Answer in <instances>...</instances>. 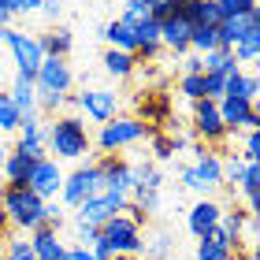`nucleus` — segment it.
<instances>
[{
  "instance_id": "obj_1",
  "label": "nucleus",
  "mask_w": 260,
  "mask_h": 260,
  "mask_svg": "<svg viewBox=\"0 0 260 260\" xmlns=\"http://www.w3.org/2000/svg\"><path fill=\"white\" fill-rule=\"evenodd\" d=\"M0 205H4V216H8V227L15 231H38V227H56L60 231V208H56V201H41L38 193H30L26 186H4V193H0Z\"/></svg>"
},
{
  "instance_id": "obj_2",
  "label": "nucleus",
  "mask_w": 260,
  "mask_h": 260,
  "mask_svg": "<svg viewBox=\"0 0 260 260\" xmlns=\"http://www.w3.org/2000/svg\"><path fill=\"white\" fill-rule=\"evenodd\" d=\"M89 149L93 138L78 115H56L45 126V152H52V160H82Z\"/></svg>"
},
{
  "instance_id": "obj_3",
  "label": "nucleus",
  "mask_w": 260,
  "mask_h": 260,
  "mask_svg": "<svg viewBox=\"0 0 260 260\" xmlns=\"http://www.w3.org/2000/svg\"><path fill=\"white\" fill-rule=\"evenodd\" d=\"M97 245H101V249H108L112 256H141L145 238H141V227H138V223L130 219L126 212H119V216H112V219L97 231Z\"/></svg>"
},
{
  "instance_id": "obj_4",
  "label": "nucleus",
  "mask_w": 260,
  "mask_h": 260,
  "mask_svg": "<svg viewBox=\"0 0 260 260\" xmlns=\"http://www.w3.org/2000/svg\"><path fill=\"white\" fill-rule=\"evenodd\" d=\"M152 138V126H145L138 115H115V119L101 123V134H97V149L101 152H119L126 145H138V141Z\"/></svg>"
},
{
  "instance_id": "obj_5",
  "label": "nucleus",
  "mask_w": 260,
  "mask_h": 260,
  "mask_svg": "<svg viewBox=\"0 0 260 260\" xmlns=\"http://www.w3.org/2000/svg\"><path fill=\"white\" fill-rule=\"evenodd\" d=\"M104 193V179H101V168L97 164H82V168H75L71 175H63V186H60V205L75 212L82 201L97 197Z\"/></svg>"
},
{
  "instance_id": "obj_6",
  "label": "nucleus",
  "mask_w": 260,
  "mask_h": 260,
  "mask_svg": "<svg viewBox=\"0 0 260 260\" xmlns=\"http://www.w3.org/2000/svg\"><path fill=\"white\" fill-rule=\"evenodd\" d=\"M0 41L8 45L11 60H15V75H22V78L34 82V75H38V63L45 60L38 38H34V34H22V30H15V26H4V30H0Z\"/></svg>"
},
{
  "instance_id": "obj_7",
  "label": "nucleus",
  "mask_w": 260,
  "mask_h": 260,
  "mask_svg": "<svg viewBox=\"0 0 260 260\" xmlns=\"http://www.w3.org/2000/svg\"><path fill=\"white\" fill-rule=\"evenodd\" d=\"M71 86H75V71L60 56H45L38 63V75H34V93H52V97H67Z\"/></svg>"
},
{
  "instance_id": "obj_8",
  "label": "nucleus",
  "mask_w": 260,
  "mask_h": 260,
  "mask_svg": "<svg viewBox=\"0 0 260 260\" xmlns=\"http://www.w3.org/2000/svg\"><path fill=\"white\" fill-rule=\"evenodd\" d=\"M60 186H63L60 160H52V156H38V160H34L30 179H26V190L30 193H38L41 201H56V197H60Z\"/></svg>"
},
{
  "instance_id": "obj_9",
  "label": "nucleus",
  "mask_w": 260,
  "mask_h": 260,
  "mask_svg": "<svg viewBox=\"0 0 260 260\" xmlns=\"http://www.w3.org/2000/svg\"><path fill=\"white\" fill-rule=\"evenodd\" d=\"M130 205V201L123 197H115V193H97V197H89V201H82V205L75 208V223H86V227L93 231H101L104 223H108L112 216H119V212Z\"/></svg>"
},
{
  "instance_id": "obj_10",
  "label": "nucleus",
  "mask_w": 260,
  "mask_h": 260,
  "mask_svg": "<svg viewBox=\"0 0 260 260\" xmlns=\"http://www.w3.org/2000/svg\"><path fill=\"white\" fill-rule=\"evenodd\" d=\"M97 168H101V179H104V193H115V197L130 201V190H134V168H130L123 156H115V152H104V156L97 160Z\"/></svg>"
},
{
  "instance_id": "obj_11",
  "label": "nucleus",
  "mask_w": 260,
  "mask_h": 260,
  "mask_svg": "<svg viewBox=\"0 0 260 260\" xmlns=\"http://www.w3.org/2000/svg\"><path fill=\"white\" fill-rule=\"evenodd\" d=\"M193 134L205 141V145H219V141H227L231 130L223 126L216 101H205V97L193 101Z\"/></svg>"
},
{
  "instance_id": "obj_12",
  "label": "nucleus",
  "mask_w": 260,
  "mask_h": 260,
  "mask_svg": "<svg viewBox=\"0 0 260 260\" xmlns=\"http://www.w3.org/2000/svg\"><path fill=\"white\" fill-rule=\"evenodd\" d=\"M216 108H219V119H223L227 130H260V112H256V104H249V101L219 97Z\"/></svg>"
},
{
  "instance_id": "obj_13",
  "label": "nucleus",
  "mask_w": 260,
  "mask_h": 260,
  "mask_svg": "<svg viewBox=\"0 0 260 260\" xmlns=\"http://www.w3.org/2000/svg\"><path fill=\"white\" fill-rule=\"evenodd\" d=\"M190 34H193V22H190V15H186L182 4L175 8L171 19L160 22V45H168L175 56H186V52H190Z\"/></svg>"
},
{
  "instance_id": "obj_14",
  "label": "nucleus",
  "mask_w": 260,
  "mask_h": 260,
  "mask_svg": "<svg viewBox=\"0 0 260 260\" xmlns=\"http://www.w3.org/2000/svg\"><path fill=\"white\" fill-rule=\"evenodd\" d=\"M75 104L86 112V119H93V123H108V119H115L119 97H115L112 89H86V93H78V97H75Z\"/></svg>"
},
{
  "instance_id": "obj_15",
  "label": "nucleus",
  "mask_w": 260,
  "mask_h": 260,
  "mask_svg": "<svg viewBox=\"0 0 260 260\" xmlns=\"http://www.w3.org/2000/svg\"><path fill=\"white\" fill-rule=\"evenodd\" d=\"M219 216H223V205H219V201L201 197L197 205H193L190 212H186V227H190V234L201 242V238H208V234L219 227Z\"/></svg>"
},
{
  "instance_id": "obj_16",
  "label": "nucleus",
  "mask_w": 260,
  "mask_h": 260,
  "mask_svg": "<svg viewBox=\"0 0 260 260\" xmlns=\"http://www.w3.org/2000/svg\"><path fill=\"white\" fill-rule=\"evenodd\" d=\"M15 134H19L15 152H22V156H30V160L49 156V152H45V123L38 119V115H22V123H19Z\"/></svg>"
},
{
  "instance_id": "obj_17",
  "label": "nucleus",
  "mask_w": 260,
  "mask_h": 260,
  "mask_svg": "<svg viewBox=\"0 0 260 260\" xmlns=\"http://www.w3.org/2000/svg\"><path fill=\"white\" fill-rule=\"evenodd\" d=\"M260 30V11H249V15H231L219 22V49H234L242 38Z\"/></svg>"
},
{
  "instance_id": "obj_18",
  "label": "nucleus",
  "mask_w": 260,
  "mask_h": 260,
  "mask_svg": "<svg viewBox=\"0 0 260 260\" xmlns=\"http://www.w3.org/2000/svg\"><path fill=\"white\" fill-rule=\"evenodd\" d=\"M190 168L201 179V186H205V193H212V190H219V186H223V156H219V152L197 149V160L190 164Z\"/></svg>"
},
{
  "instance_id": "obj_19",
  "label": "nucleus",
  "mask_w": 260,
  "mask_h": 260,
  "mask_svg": "<svg viewBox=\"0 0 260 260\" xmlns=\"http://www.w3.org/2000/svg\"><path fill=\"white\" fill-rule=\"evenodd\" d=\"M26 238H30V249H34L38 260H63V253H67V245L60 242V231L49 227V223L38 227V231H30Z\"/></svg>"
},
{
  "instance_id": "obj_20",
  "label": "nucleus",
  "mask_w": 260,
  "mask_h": 260,
  "mask_svg": "<svg viewBox=\"0 0 260 260\" xmlns=\"http://www.w3.org/2000/svg\"><path fill=\"white\" fill-rule=\"evenodd\" d=\"M138 112L145 115V126H156V123H168L171 119V101H168V93H145V97L138 101Z\"/></svg>"
},
{
  "instance_id": "obj_21",
  "label": "nucleus",
  "mask_w": 260,
  "mask_h": 260,
  "mask_svg": "<svg viewBox=\"0 0 260 260\" xmlns=\"http://www.w3.org/2000/svg\"><path fill=\"white\" fill-rule=\"evenodd\" d=\"M256 93H260V82L249 71H234V75H227V82H223V97H242V101L256 104Z\"/></svg>"
},
{
  "instance_id": "obj_22",
  "label": "nucleus",
  "mask_w": 260,
  "mask_h": 260,
  "mask_svg": "<svg viewBox=\"0 0 260 260\" xmlns=\"http://www.w3.org/2000/svg\"><path fill=\"white\" fill-rule=\"evenodd\" d=\"M30 168H34V160H30V156H22V152L8 149V160L0 164L4 186H26V179H30Z\"/></svg>"
},
{
  "instance_id": "obj_23",
  "label": "nucleus",
  "mask_w": 260,
  "mask_h": 260,
  "mask_svg": "<svg viewBox=\"0 0 260 260\" xmlns=\"http://www.w3.org/2000/svg\"><path fill=\"white\" fill-rule=\"evenodd\" d=\"M38 45L45 56H60V60H67V52L75 49V34H71L67 26H56L49 34H38Z\"/></svg>"
},
{
  "instance_id": "obj_24",
  "label": "nucleus",
  "mask_w": 260,
  "mask_h": 260,
  "mask_svg": "<svg viewBox=\"0 0 260 260\" xmlns=\"http://www.w3.org/2000/svg\"><path fill=\"white\" fill-rule=\"evenodd\" d=\"M104 41H108V49H119V52H138V38H134V26H126L123 19H112L108 26H104Z\"/></svg>"
},
{
  "instance_id": "obj_25",
  "label": "nucleus",
  "mask_w": 260,
  "mask_h": 260,
  "mask_svg": "<svg viewBox=\"0 0 260 260\" xmlns=\"http://www.w3.org/2000/svg\"><path fill=\"white\" fill-rule=\"evenodd\" d=\"M234 71H242L238 63H234V52L231 49H212L201 56V75H219V78H227L234 75Z\"/></svg>"
},
{
  "instance_id": "obj_26",
  "label": "nucleus",
  "mask_w": 260,
  "mask_h": 260,
  "mask_svg": "<svg viewBox=\"0 0 260 260\" xmlns=\"http://www.w3.org/2000/svg\"><path fill=\"white\" fill-rule=\"evenodd\" d=\"M8 97H11V104L19 108V115H38V97H34V82H30V78L15 75V82H11V89H8Z\"/></svg>"
},
{
  "instance_id": "obj_27",
  "label": "nucleus",
  "mask_w": 260,
  "mask_h": 260,
  "mask_svg": "<svg viewBox=\"0 0 260 260\" xmlns=\"http://www.w3.org/2000/svg\"><path fill=\"white\" fill-rule=\"evenodd\" d=\"M104 71H108L112 78H130L138 71V60L130 52H119V49H108L104 52Z\"/></svg>"
},
{
  "instance_id": "obj_28",
  "label": "nucleus",
  "mask_w": 260,
  "mask_h": 260,
  "mask_svg": "<svg viewBox=\"0 0 260 260\" xmlns=\"http://www.w3.org/2000/svg\"><path fill=\"white\" fill-rule=\"evenodd\" d=\"M190 49H197V56L219 49V26H193V34H190Z\"/></svg>"
},
{
  "instance_id": "obj_29",
  "label": "nucleus",
  "mask_w": 260,
  "mask_h": 260,
  "mask_svg": "<svg viewBox=\"0 0 260 260\" xmlns=\"http://www.w3.org/2000/svg\"><path fill=\"white\" fill-rule=\"evenodd\" d=\"M231 52H234V63H238V67L242 63H256V56H260V30L249 34V38H242Z\"/></svg>"
},
{
  "instance_id": "obj_30",
  "label": "nucleus",
  "mask_w": 260,
  "mask_h": 260,
  "mask_svg": "<svg viewBox=\"0 0 260 260\" xmlns=\"http://www.w3.org/2000/svg\"><path fill=\"white\" fill-rule=\"evenodd\" d=\"M19 123H22L19 108L11 104V97H8V93H0V134H15V130H19Z\"/></svg>"
},
{
  "instance_id": "obj_31",
  "label": "nucleus",
  "mask_w": 260,
  "mask_h": 260,
  "mask_svg": "<svg viewBox=\"0 0 260 260\" xmlns=\"http://www.w3.org/2000/svg\"><path fill=\"white\" fill-rule=\"evenodd\" d=\"M0 260H38L30 249V238H15V234H8V245H4V256Z\"/></svg>"
},
{
  "instance_id": "obj_32",
  "label": "nucleus",
  "mask_w": 260,
  "mask_h": 260,
  "mask_svg": "<svg viewBox=\"0 0 260 260\" xmlns=\"http://www.w3.org/2000/svg\"><path fill=\"white\" fill-rule=\"evenodd\" d=\"M123 22H126V26H141V22H145L149 19V4H145V0H126V4H123V15H119Z\"/></svg>"
},
{
  "instance_id": "obj_33",
  "label": "nucleus",
  "mask_w": 260,
  "mask_h": 260,
  "mask_svg": "<svg viewBox=\"0 0 260 260\" xmlns=\"http://www.w3.org/2000/svg\"><path fill=\"white\" fill-rule=\"evenodd\" d=\"M141 249H145V256H141V260H164V256L171 253V238H168V234H152Z\"/></svg>"
},
{
  "instance_id": "obj_34",
  "label": "nucleus",
  "mask_w": 260,
  "mask_h": 260,
  "mask_svg": "<svg viewBox=\"0 0 260 260\" xmlns=\"http://www.w3.org/2000/svg\"><path fill=\"white\" fill-rule=\"evenodd\" d=\"M234 253L231 249H223L219 242H212V238H201L197 242V260H231Z\"/></svg>"
},
{
  "instance_id": "obj_35",
  "label": "nucleus",
  "mask_w": 260,
  "mask_h": 260,
  "mask_svg": "<svg viewBox=\"0 0 260 260\" xmlns=\"http://www.w3.org/2000/svg\"><path fill=\"white\" fill-rule=\"evenodd\" d=\"M179 93L186 101H201V97H205V75H182Z\"/></svg>"
},
{
  "instance_id": "obj_36",
  "label": "nucleus",
  "mask_w": 260,
  "mask_h": 260,
  "mask_svg": "<svg viewBox=\"0 0 260 260\" xmlns=\"http://www.w3.org/2000/svg\"><path fill=\"white\" fill-rule=\"evenodd\" d=\"M219 4V15L231 19V15H249V11H256V0H216Z\"/></svg>"
},
{
  "instance_id": "obj_37",
  "label": "nucleus",
  "mask_w": 260,
  "mask_h": 260,
  "mask_svg": "<svg viewBox=\"0 0 260 260\" xmlns=\"http://www.w3.org/2000/svg\"><path fill=\"white\" fill-rule=\"evenodd\" d=\"M242 168H245V160L238 156V152H234V156H227L223 160V186H238V179H242Z\"/></svg>"
},
{
  "instance_id": "obj_38",
  "label": "nucleus",
  "mask_w": 260,
  "mask_h": 260,
  "mask_svg": "<svg viewBox=\"0 0 260 260\" xmlns=\"http://www.w3.org/2000/svg\"><path fill=\"white\" fill-rule=\"evenodd\" d=\"M238 156H242L245 164H256V156H260V130H245L242 152H238Z\"/></svg>"
},
{
  "instance_id": "obj_39",
  "label": "nucleus",
  "mask_w": 260,
  "mask_h": 260,
  "mask_svg": "<svg viewBox=\"0 0 260 260\" xmlns=\"http://www.w3.org/2000/svg\"><path fill=\"white\" fill-rule=\"evenodd\" d=\"M152 152H156V160H171V156H175V138L152 130Z\"/></svg>"
},
{
  "instance_id": "obj_40",
  "label": "nucleus",
  "mask_w": 260,
  "mask_h": 260,
  "mask_svg": "<svg viewBox=\"0 0 260 260\" xmlns=\"http://www.w3.org/2000/svg\"><path fill=\"white\" fill-rule=\"evenodd\" d=\"M175 0H149V19H156V22H164V19H171L175 15Z\"/></svg>"
},
{
  "instance_id": "obj_41",
  "label": "nucleus",
  "mask_w": 260,
  "mask_h": 260,
  "mask_svg": "<svg viewBox=\"0 0 260 260\" xmlns=\"http://www.w3.org/2000/svg\"><path fill=\"white\" fill-rule=\"evenodd\" d=\"M223 82H227V78L205 75V101H219V97H223Z\"/></svg>"
},
{
  "instance_id": "obj_42",
  "label": "nucleus",
  "mask_w": 260,
  "mask_h": 260,
  "mask_svg": "<svg viewBox=\"0 0 260 260\" xmlns=\"http://www.w3.org/2000/svg\"><path fill=\"white\" fill-rule=\"evenodd\" d=\"M75 238H78L82 249H93V245H97V231L86 227V223H75Z\"/></svg>"
},
{
  "instance_id": "obj_43",
  "label": "nucleus",
  "mask_w": 260,
  "mask_h": 260,
  "mask_svg": "<svg viewBox=\"0 0 260 260\" xmlns=\"http://www.w3.org/2000/svg\"><path fill=\"white\" fill-rule=\"evenodd\" d=\"M182 186H186V190H193V193H201V197H208V193H205V186H201V179L193 175V168H190V164L182 168Z\"/></svg>"
},
{
  "instance_id": "obj_44",
  "label": "nucleus",
  "mask_w": 260,
  "mask_h": 260,
  "mask_svg": "<svg viewBox=\"0 0 260 260\" xmlns=\"http://www.w3.org/2000/svg\"><path fill=\"white\" fill-rule=\"evenodd\" d=\"M63 260H93V253H89V249H82V245H67Z\"/></svg>"
},
{
  "instance_id": "obj_45",
  "label": "nucleus",
  "mask_w": 260,
  "mask_h": 260,
  "mask_svg": "<svg viewBox=\"0 0 260 260\" xmlns=\"http://www.w3.org/2000/svg\"><path fill=\"white\" fill-rule=\"evenodd\" d=\"M41 11H45V15H49V19H60L63 4H60V0H41Z\"/></svg>"
},
{
  "instance_id": "obj_46",
  "label": "nucleus",
  "mask_w": 260,
  "mask_h": 260,
  "mask_svg": "<svg viewBox=\"0 0 260 260\" xmlns=\"http://www.w3.org/2000/svg\"><path fill=\"white\" fill-rule=\"evenodd\" d=\"M182 75H201V56H186L182 60Z\"/></svg>"
},
{
  "instance_id": "obj_47",
  "label": "nucleus",
  "mask_w": 260,
  "mask_h": 260,
  "mask_svg": "<svg viewBox=\"0 0 260 260\" xmlns=\"http://www.w3.org/2000/svg\"><path fill=\"white\" fill-rule=\"evenodd\" d=\"M41 0H19V15H26V11H38Z\"/></svg>"
},
{
  "instance_id": "obj_48",
  "label": "nucleus",
  "mask_w": 260,
  "mask_h": 260,
  "mask_svg": "<svg viewBox=\"0 0 260 260\" xmlns=\"http://www.w3.org/2000/svg\"><path fill=\"white\" fill-rule=\"evenodd\" d=\"M0 234H8V216H4V205H0Z\"/></svg>"
},
{
  "instance_id": "obj_49",
  "label": "nucleus",
  "mask_w": 260,
  "mask_h": 260,
  "mask_svg": "<svg viewBox=\"0 0 260 260\" xmlns=\"http://www.w3.org/2000/svg\"><path fill=\"white\" fill-rule=\"evenodd\" d=\"M8 160V145H4V134H0V164Z\"/></svg>"
},
{
  "instance_id": "obj_50",
  "label": "nucleus",
  "mask_w": 260,
  "mask_h": 260,
  "mask_svg": "<svg viewBox=\"0 0 260 260\" xmlns=\"http://www.w3.org/2000/svg\"><path fill=\"white\" fill-rule=\"evenodd\" d=\"M4 26H11V15H8V11H0V30H4Z\"/></svg>"
},
{
  "instance_id": "obj_51",
  "label": "nucleus",
  "mask_w": 260,
  "mask_h": 260,
  "mask_svg": "<svg viewBox=\"0 0 260 260\" xmlns=\"http://www.w3.org/2000/svg\"><path fill=\"white\" fill-rule=\"evenodd\" d=\"M4 245H8V234H0V256H4Z\"/></svg>"
},
{
  "instance_id": "obj_52",
  "label": "nucleus",
  "mask_w": 260,
  "mask_h": 260,
  "mask_svg": "<svg viewBox=\"0 0 260 260\" xmlns=\"http://www.w3.org/2000/svg\"><path fill=\"white\" fill-rule=\"evenodd\" d=\"M115 260H141V256H115Z\"/></svg>"
},
{
  "instance_id": "obj_53",
  "label": "nucleus",
  "mask_w": 260,
  "mask_h": 260,
  "mask_svg": "<svg viewBox=\"0 0 260 260\" xmlns=\"http://www.w3.org/2000/svg\"><path fill=\"white\" fill-rule=\"evenodd\" d=\"M175 4H186V0H175Z\"/></svg>"
},
{
  "instance_id": "obj_54",
  "label": "nucleus",
  "mask_w": 260,
  "mask_h": 260,
  "mask_svg": "<svg viewBox=\"0 0 260 260\" xmlns=\"http://www.w3.org/2000/svg\"><path fill=\"white\" fill-rule=\"evenodd\" d=\"M145 4H149V0H145Z\"/></svg>"
}]
</instances>
